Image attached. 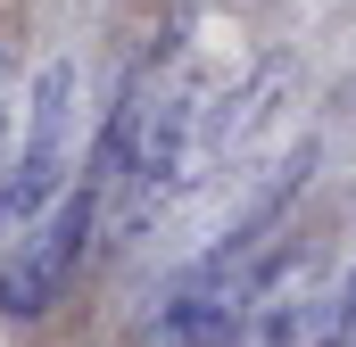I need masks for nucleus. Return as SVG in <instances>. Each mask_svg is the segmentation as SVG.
Segmentation results:
<instances>
[{
	"mask_svg": "<svg viewBox=\"0 0 356 347\" xmlns=\"http://www.w3.org/2000/svg\"><path fill=\"white\" fill-rule=\"evenodd\" d=\"M199 91L175 83V91H158V99H141V124H133V158H124V182L116 190H133V232L149 223V215H166L182 190L199 182Z\"/></svg>",
	"mask_w": 356,
	"mask_h": 347,
	"instance_id": "obj_3",
	"label": "nucleus"
},
{
	"mask_svg": "<svg viewBox=\"0 0 356 347\" xmlns=\"http://www.w3.org/2000/svg\"><path fill=\"white\" fill-rule=\"evenodd\" d=\"M241 314H249V264H232V273H199V264H182V281L158 298V314H149V347H232L241 339Z\"/></svg>",
	"mask_w": 356,
	"mask_h": 347,
	"instance_id": "obj_4",
	"label": "nucleus"
},
{
	"mask_svg": "<svg viewBox=\"0 0 356 347\" xmlns=\"http://www.w3.org/2000/svg\"><path fill=\"white\" fill-rule=\"evenodd\" d=\"M75 58H50L25 91V149L0 174V232H25L67 190V133H75Z\"/></svg>",
	"mask_w": 356,
	"mask_h": 347,
	"instance_id": "obj_2",
	"label": "nucleus"
},
{
	"mask_svg": "<svg viewBox=\"0 0 356 347\" xmlns=\"http://www.w3.org/2000/svg\"><path fill=\"white\" fill-rule=\"evenodd\" d=\"M282 99H290V58H257V67H249V83L232 91L216 116H199V158H207V166L241 158V149L273 124V108H282Z\"/></svg>",
	"mask_w": 356,
	"mask_h": 347,
	"instance_id": "obj_5",
	"label": "nucleus"
},
{
	"mask_svg": "<svg viewBox=\"0 0 356 347\" xmlns=\"http://www.w3.org/2000/svg\"><path fill=\"white\" fill-rule=\"evenodd\" d=\"M315 347H356V273H340L332 306H323V339Z\"/></svg>",
	"mask_w": 356,
	"mask_h": 347,
	"instance_id": "obj_6",
	"label": "nucleus"
},
{
	"mask_svg": "<svg viewBox=\"0 0 356 347\" xmlns=\"http://www.w3.org/2000/svg\"><path fill=\"white\" fill-rule=\"evenodd\" d=\"M99 215H108V190H91V182L67 174V190L25 223L17 257L0 264V314H8V323H33V314H50V306L75 289L91 240H99Z\"/></svg>",
	"mask_w": 356,
	"mask_h": 347,
	"instance_id": "obj_1",
	"label": "nucleus"
},
{
	"mask_svg": "<svg viewBox=\"0 0 356 347\" xmlns=\"http://www.w3.org/2000/svg\"><path fill=\"white\" fill-rule=\"evenodd\" d=\"M8 116H17V83H8V58H0V141H8Z\"/></svg>",
	"mask_w": 356,
	"mask_h": 347,
	"instance_id": "obj_7",
	"label": "nucleus"
}]
</instances>
